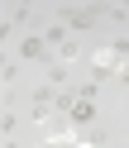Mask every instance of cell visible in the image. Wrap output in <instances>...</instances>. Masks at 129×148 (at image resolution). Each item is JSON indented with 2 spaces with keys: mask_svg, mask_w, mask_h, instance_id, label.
I'll return each mask as SVG.
<instances>
[{
  "mask_svg": "<svg viewBox=\"0 0 129 148\" xmlns=\"http://www.w3.org/2000/svg\"><path fill=\"white\" fill-rule=\"evenodd\" d=\"M0 148H5V138H0Z\"/></svg>",
  "mask_w": 129,
  "mask_h": 148,
  "instance_id": "2",
  "label": "cell"
},
{
  "mask_svg": "<svg viewBox=\"0 0 129 148\" xmlns=\"http://www.w3.org/2000/svg\"><path fill=\"white\" fill-rule=\"evenodd\" d=\"M72 119H77V124H91V119H96V105H91V96H86V100H72Z\"/></svg>",
  "mask_w": 129,
  "mask_h": 148,
  "instance_id": "1",
  "label": "cell"
}]
</instances>
